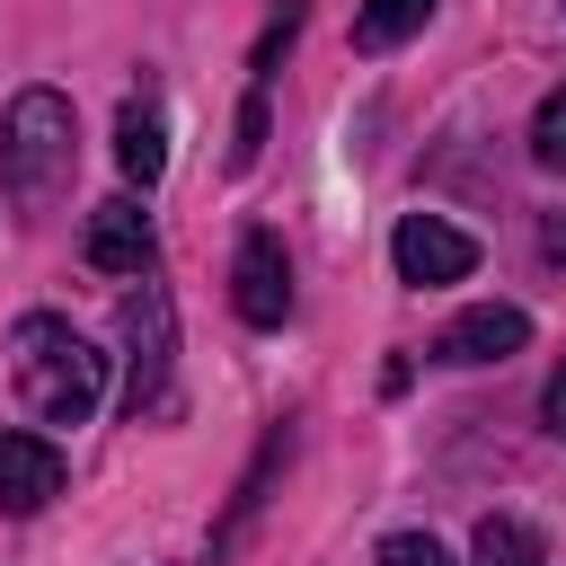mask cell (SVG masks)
I'll return each instance as SVG.
<instances>
[{
	"label": "cell",
	"mask_w": 566,
	"mask_h": 566,
	"mask_svg": "<svg viewBox=\"0 0 566 566\" xmlns=\"http://www.w3.org/2000/svg\"><path fill=\"white\" fill-rule=\"evenodd\" d=\"M230 301H239L248 327H283V318H292V256H283L274 230H248V239H239V256H230Z\"/></svg>",
	"instance_id": "cell-5"
},
{
	"label": "cell",
	"mask_w": 566,
	"mask_h": 566,
	"mask_svg": "<svg viewBox=\"0 0 566 566\" xmlns=\"http://www.w3.org/2000/svg\"><path fill=\"white\" fill-rule=\"evenodd\" d=\"M371 566H451V548H442L433 531H389V539L371 548Z\"/></svg>",
	"instance_id": "cell-14"
},
{
	"label": "cell",
	"mask_w": 566,
	"mask_h": 566,
	"mask_svg": "<svg viewBox=\"0 0 566 566\" xmlns=\"http://www.w3.org/2000/svg\"><path fill=\"white\" fill-rule=\"evenodd\" d=\"M522 345H531V318H522L513 301H478V310H460V318L433 336L442 363H504V354H522Z\"/></svg>",
	"instance_id": "cell-8"
},
{
	"label": "cell",
	"mask_w": 566,
	"mask_h": 566,
	"mask_svg": "<svg viewBox=\"0 0 566 566\" xmlns=\"http://www.w3.org/2000/svg\"><path fill=\"white\" fill-rule=\"evenodd\" d=\"M469 566H539V539H531L522 522L486 513V522H478V548H469Z\"/></svg>",
	"instance_id": "cell-12"
},
{
	"label": "cell",
	"mask_w": 566,
	"mask_h": 566,
	"mask_svg": "<svg viewBox=\"0 0 566 566\" xmlns=\"http://www.w3.org/2000/svg\"><path fill=\"white\" fill-rule=\"evenodd\" d=\"M80 248H88L97 274H150V248H159V239H150V212H142L133 195H106V203L88 212V239H80Z\"/></svg>",
	"instance_id": "cell-7"
},
{
	"label": "cell",
	"mask_w": 566,
	"mask_h": 566,
	"mask_svg": "<svg viewBox=\"0 0 566 566\" xmlns=\"http://www.w3.org/2000/svg\"><path fill=\"white\" fill-rule=\"evenodd\" d=\"M283 451H292V433H274V442L256 451V469L239 478V495H230V522L212 531V566H230V557H239V539H248V522H256V504H265V478H274V460H283Z\"/></svg>",
	"instance_id": "cell-10"
},
{
	"label": "cell",
	"mask_w": 566,
	"mask_h": 566,
	"mask_svg": "<svg viewBox=\"0 0 566 566\" xmlns=\"http://www.w3.org/2000/svg\"><path fill=\"white\" fill-rule=\"evenodd\" d=\"M186 398H177V301L168 283L142 274V292L124 301V416L133 424H168Z\"/></svg>",
	"instance_id": "cell-3"
},
{
	"label": "cell",
	"mask_w": 566,
	"mask_h": 566,
	"mask_svg": "<svg viewBox=\"0 0 566 566\" xmlns=\"http://www.w3.org/2000/svg\"><path fill=\"white\" fill-rule=\"evenodd\" d=\"M539 248H548V256H566V221H548V230H539Z\"/></svg>",
	"instance_id": "cell-17"
},
{
	"label": "cell",
	"mask_w": 566,
	"mask_h": 566,
	"mask_svg": "<svg viewBox=\"0 0 566 566\" xmlns=\"http://www.w3.org/2000/svg\"><path fill=\"white\" fill-rule=\"evenodd\" d=\"M71 168H80V115H71V97L44 88V80L18 88L9 115H0V186H9V203L44 212L71 186Z\"/></svg>",
	"instance_id": "cell-2"
},
{
	"label": "cell",
	"mask_w": 566,
	"mask_h": 566,
	"mask_svg": "<svg viewBox=\"0 0 566 566\" xmlns=\"http://www.w3.org/2000/svg\"><path fill=\"white\" fill-rule=\"evenodd\" d=\"M539 416H548V433H557V442H566V363H557V371H548V389H539Z\"/></svg>",
	"instance_id": "cell-16"
},
{
	"label": "cell",
	"mask_w": 566,
	"mask_h": 566,
	"mask_svg": "<svg viewBox=\"0 0 566 566\" xmlns=\"http://www.w3.org/2000/svg\"><path fill=\"white\" fill-rule=\"evenodd\" d=\"M9 371H18V398L44 416V424H88L97 398H106V354L62 318V310H27L9 327Z\"/></svg>",
	"instance_id": "cell-1"
},
{
	"label": "cell",
	"mask_w": 566,
	"mask_h": 566,
	"mask_svg": "<svg viewBox=\"0 0 566 566\" xmlns=\"http://www.w3.org/2000/svg\"><path fill=\"white\" fill-rule=\"evenodd\" d=\"M115 168H124L133 186H159V168H168V115H159L150 88H133V97L115 106Z\"/></svg>",
	"instance_id": "cell-9"
},
{
	"label": "cell",
	"mask_w": 566,
	"mask_h": 566,
	"mask_svg": "<svg viewBox=\"0 0 566 566\" xmlns=\"http://www.w3.org/2000/svg\"><path fill=\"white\" fill-rule=\"evenodd\" d=\"M62 495V451L44 442V433H18V424H0V513H44Z\"/></svg>",
	"instance_id": "cell-6"
},
{
	"label": "cell",
	"mask_w": 566,
	"mask_h": 566,
	"mask_svg": "<svg viewBox=\"0 0 566 566\" xmlns=\"http://www.w3.org/2000/svg\"><path fill=\"white\" fill-rule=\"evenodd\" d=\"M424 18H433V0H363L354 9V53H398Z\"/></svg>",
	"instance_id": "cell-11"
},
{
	"label": "cell",
	"mask_w": 566,
	"mask_h": 566,
	"mask_svg": "<svg viewBox=\"0 0 566 566\" xmlns=\"http://www.w3.org/2000/svg\"><path fill=\"white\" fill-rule=\"evenodd\" d=\"M389 265H398V283H460L469 265H478V239L469 230H451L442 212H407L398 221V239H389Z\"/></svg>",
	"instance_id": "cell-4"
},
{
	"label": "cell",
	"mask_w": 566,
	"mask_h": 566,
	"mask_svg": "<svg viewBox=\"0 0 566 566\" xmlns=\"http://www.w3.org/2000/svg\"><path fill=\"white\" fill-rule=\"evenodd\" d=\"M531 159H539L548 177H566V88L539 97V115H531Z\"/></svg>",
	"instance_id": "cell-13"
},
{
	"label": "cell",
	"mask_w": 566,
	"mask_h": 566,
	"mask_svg": "<svg viewBox=\"0 0 566 566\" xmlns=\"http://www.w3.org/2000/svg\"><path fill=\"white\" fill-rule=\"evenodd\" d=\"M256 150H265V80L239 97V142H230V168H256Z\"/></svg>",
	"instance_id": "cell-15"
}]
</instances>
